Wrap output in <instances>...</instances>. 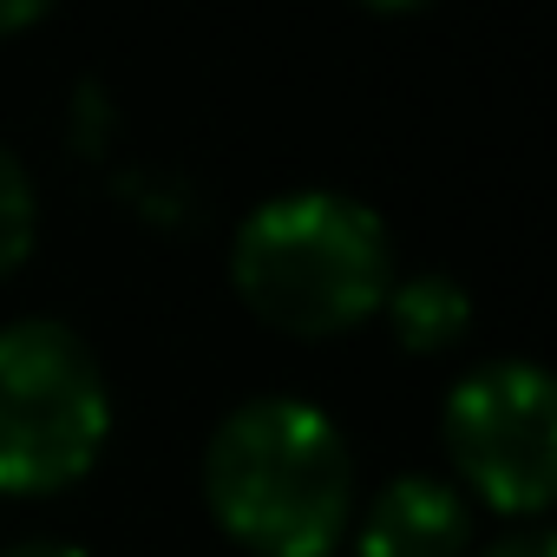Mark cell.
I'll list each match as a JSON object with an SVG mask.
<instances>
[{
	"mask_svg": "<svg viewBox=\"0 0 557 557\" xmlns=\"http://www.w3.org/2000/svg\"><path fill=\"white\" fill-rule=\"evenodd\" d=\"M485 557H557V537H550L537 518H524V524H518V531H505Z\"/></svg>",
	"mask_w": 557,
	"mask_h": 557,
	"instance_id": "obj_8",
	"label": "cell"
},
{
	"mask_svg": "<svg viewBox=\"0 0 557 557\" xmlns=\"http://www.w3.org/2000/svg\"><path fill=\"white\" fill-rule=\"evenodd\" d=\"M34 230H40V197L27 164L0 145V275H14L34 256Z\"/></svg>",
	"mask_w": 557,
	"mask_h": 557,
	"instance_id": "obj_7",
	"label": "cell"
},
{
	"mask_svg": "<svg viewBox=\"0 0 557 557\" xmlns=\"http://www.w3.org/2000/svg\"><path fill=\"white\" fill-rule=\"evenodd\" d=\"M8 557H86L79 544H53V537H34V544H21V550H8Z\"/></svg>",
	"mask_w": 557,
	"mask_h": 557,
	"instance_id": "obj_10",
	"label": "cell"
},
{
	"mask_svg": "<svg viewBox=\"0 0 557 557\" xmlns=\"http://www.w3.org/2000/svg\"><path fill=\"white\" fill-rule=\"evenodd\" d=\"M374 14H413V8H426V0H368Z\"/></svg>",
	"mask_w": 557,
	"mask_h": 557,
	"instance_id": "obj_11",
	"label": "cell"
},
{
	"mask_svg": "<svg viewBox=\"0 0 557 557\" xmlns=\"http://www.w3.org/2000/svg\"><path fill=\"white\" fill-rule=\"evenodd\" d=\"M203 498L249 557H335L355 518V453L322 407L262 394L210 433Z\"/></svg>",
	"mask_w": 557,
	"mask_h": 557,
	"instance_id": "obj_1",
	"label": "cell"
},
{
	"mask_svg": "<svg viewBox=\"0 0 557 557\" xmlns=\"http://www.w3.org/2000/svg\"><path fill=\"white\" fill-rule=\"evenodd\" d=\"M60 8V0H0V40H8V34H27L34 21H47Z\"/></svg>",
	"mask_w": 557,
	"mask_h": 557,
	"instance_id": "obj_9",
	"label": "cell"
},
{
	"mask_svg": "<svg viewBox=\"0 0 557 557\" xmlns=\"http://www.w3.org/2000/svg\"><path fill=\"white\" fill-rule=\"evenodd\" d=\"M446 459L459 485L505 511L537 518L557 492V387L537 361H485L472 368L440 413Z\"/></svg>",
	"mask_w": 557,
	"mask_h": 557,
	"instance_id": "obj_4",
	"label": "cell"
},
{
	"mask_svg": "<svg viewBox=\"0 0 557 557\" xmlns=\"http://www.w3.org/2000/svg\"><path fill=\"white\" fill-rule=\"evenodd\" d=\"M381 315H387V329H394V342L407 355H446L472 329V296L453 283V275L426 269V275H400L387 289V302H381Z\"/></svg>",
	"mask_w": 557,
	"mask_h": 557,
	"instance_id": "obj_6",
	"label": "cell"
},
{
	"mask_svg": "<svg viewBox=\"0 0 557 557\" xmlns=\"http://www.w3.org/2000/svg\"><path fill=\"white\" fill-rule=\"evenodd\" d=\"M243 309L283 335H348L381 315L394 289L387 223L342 190H283L243 216L230 243Z\"/></svg>",
	"mask_w": 557,
	"mask_h": 557,
	"instance_id": "obj_2",
	"label": "cell"
},
{
	"mask_svg": "<svg viewBox=\"0 0 557 557\" xmlns=\"http://www.w3.org/2000/svg\"><path fill=\"white\" fill-rule=\"evenodd\" d=\"M472 531V511L459 498V485L433 479V472H400L374 492L355 550L361 557H459Z\"/></svg>",
	"mask_w": 557,
	"mask_h": 557,
	"instance_id": "obj_5",
	"label": "cell"
},
{
	"mask_svg": "<svg viewBox=\"0 0 557 557\" xmlns=\"http://www.w3.org/2000/svg\"><path fill=\"white\" fill-rule=\"evenodd\" d=\"M112 440V387L66 322L27 315L0 329V492L53 498L79 485Z\"/></svg>",
	"mask_w": 557,
	"mask_h": 557,
	"instance_id": "obj_3",
	"label": "cell"
}]
</instances>
